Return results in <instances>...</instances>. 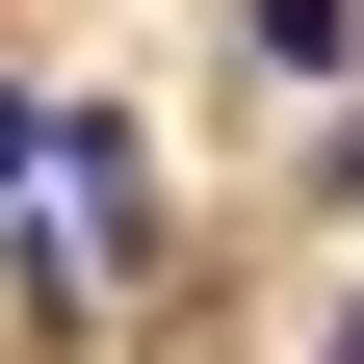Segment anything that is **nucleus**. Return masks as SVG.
Instances as JSON below:
<instances>
[{"label":"nucleus","instance_id":"4","mask_svg":"<svg viewBox=\"0 0 364 364\" xmlns=\"http://www.w3.org/2000/svg\"><path fill=\"white\" fill-rule=\"evenodd\" d=\"M338 364H364V312H338Z\"/></svg>","mask_w":364,"mask_h":364},{"label":"nucleus","instance_id":"3","mask_svg":"<svg viewBox=\"0 0 364 364\" xmlns=\"http://www.w3.org/2000/svg\"><path fill=\"white\" fill-rule=\"evenodd\" d=\"M312 182H338V208H364V105H338V130H312Z\"/></svg>","mask_w":364,"mask_h":364},{"label":"nucleus","instance_id":"2","mask_svg":"<svg viewBox=\"0 0 364 364\" xmlns=\"http://www.w3.org/2000/svg\"><path fill=\"white\" fill-rule=\"evenodd\" d=\"M53 130H78V105H53V78H0V182H53Z\"/></svg>","mask_w":364,"mask_h":364},{"label":"nucleus","instance_id":"1","mask_svg":"<svg viewBox=\"0 0 364 364\" xmlns=\"http://www.w3.org/2000/svg\"><path fill=\"white\" fill-rule=\"evenodd\" d=\"M235 26H260L287 78H338V53H364V0H235Z\"/></svg>","mask_w":364,"mask_h":364}]
</instances>
